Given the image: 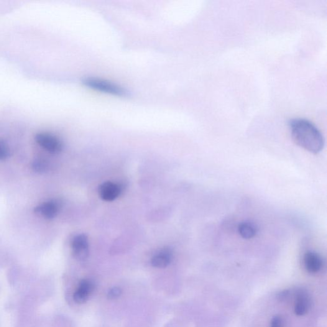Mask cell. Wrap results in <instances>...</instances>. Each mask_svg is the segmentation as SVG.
<instances>
[{
	"instance_id": "cell-1",
	"label": "cell",
	"mask_w": 327,
	"mask_h": 327,
	"mask_svg": "<svg viewBox=\"0 0 327 327\" xmlns=\"http://www.w3.org/2000/svg\"><path fill=\"white\" fill-rule=\"evenodd\" d=\"M289 127L291 137L299 147L313 154L323 149V134L313 123L305 119H293L289 123Z\"/></svg>"
},
{
	"instance_id": "cell-2",
	"label": "cell",
	"mask_w": 327,
	"mask_h": 327,
	"mask_svg": "<svg viewBox=\"0 0 327 327\" xmlns=\"http://www.w3.org/2000/svg\"><path fill=\"white\" fill-rule=\"evenodd\" d=\"M83 83L84 86L94 90L102 93L112 95L118 97L127 96V91L123 87L119 84L107 81L106 79L97 78H86L83 79Z\"/></svg>"
},
{
	"instance_id": "cell-3",
	"label": "cell",
	"mask_w": 327,
	"mask_h": 327,
	"mask_svg": "<svg viewBox=\"0 0 327 327\" xmlns=\"http://www.w3.org/2000/svg\"><path fill=\"white\" fill-rule=\"evenodd\" d=\"M36 142L51 153H58L63 149V143L58 137L49 133H39L35 135Z\"/></svg>"
},
{
	"instance_id": "cell-4",
	"label": "cell",
	"mask_w": 327,
	"mask_h": 327,
	"mask_svg": "<svg viewBox=\"0 0 327 327\" xmlns=\"http://www.w3.org/2000/svg\"><path fill=\"white\" fill-rule=\"evenodd\" d=\"M72 249L74 255L79 260H84L88 257L89 243L86 235H77L72 241Z\"/></svg>"
},
{
	"instance_id": "cell-5",
	"label": "cell",
	"mask_w": 327,
	"mask_h": 327,
	"mask_svg": "<svg viewBox=\"0 0 327 327\" xmlns=\"http://www.w3.org/2000/svg\"><path fill=\"white\" fill-rule=\"evenodd\" d=\"M311 306V298L308 292L303 289H299L296 291L294 311L296 315H305Z\"/></svg>"
},
{
	"instance_id": "cell-6",
	"label": "cell",
	"mask_w": 327,
	"mask_h": 327,
	"mask_svg": "<svg viewBox=\"0 0 327 327\" xmlns=\"http://www.w3.org/2000/svg\"><path fill=\"white\" fill-rule=\"evenodd\" d=\"M60 209V204L55 200L45 202L35 208V214L45 219H52L57 216Z\"/></svg>"
},
{
	"instance_id": "cell-7",
	"label": "cell",
	"mask_w": 327,
	"mask_h": 327,
	"mask_svg": "<svg viewBox=\"0 0 327 327\" xmlns=\"http://www.w3.org/2000/svg\"><path fill=\"white\" fill-rule=\"evenodd\" d=\"M303 264L308 272L316 273L321 270L323 261L318 253L309 250L303 255Z\"/></svg>"
},
{
	"instance_id": "cell-8",
	"label": "cell",
	"mask_w": 327,
	"mask_h": 327,
	"mask_svg": "<svg viewBox=\"0 0 327 327\" xmlns=\"http://www.w3.org/2000/svg\"><path fill=\"white\" fill-rule=\"evenodd\" d=\"M121 191V186L111 181L101 184L99 191L100 197L106 201H114L120 195Z\"/></svg>"
},
{
	"instance_id": "cell-9",
	"label": "cell",
	"mask_w": 327,
	"mask_h": 327,
	"mask_svg": "<svg viewBox=\"0 0 327 327\" xmlns=\"http://www.w3.org/2000/svg\"><path fill=\"white\" fill-rule=\"evenodd\" d=\"M94 284L91 281L84 279L79 283L78 290L74 294V300L78 303H84L88 300L89 295L94 290Z\"/></svg>"
},
{
	"instance_id": "cell-10",
	"label": "cell",
	"mask_w": 327,
	"mask_h": 327,
	"mask_svg": "<svg viewBox=\"0 0 327 327\" xmlns=\"http://www.w3.org/2000/svg\"><path fill=\"white\" fill-rule=\"evenodd\" d=\"M172 258L173 254L171 250L169 248H165L153 255L151 260V264L156 268H166L170 264Z\"/></svg>"
},
{
	"instance_id": "cell-11",
	"label": "cell",
	"mask_w": 327,
	"mask_h": 327,
	"mask_svg": "<svg viewBox=\"0 0 327 327\" xmlns=\"http://www.w3.org/2000/svg\"><path fill=\"white\" fill-rule=\"evenodd\" d=\"M238 231L243 239H250L256 235L258 227L254 222L244 221L239 224Z\"/></svg>"
},
{
	"instance_id": "cell-12",
	"label": "cell",
	"mask_w": 327,
	"mask_h": 327,
	"mask_svg": "<svg viewBox=\"0 0 327 327\" xmlns=\"http://www.w3.org/2000/svg\"><path fill=\"white\" fill-rule=\"evenodd\" d=\"M48 165L45 160L37 159L33 162L32 165L33 170L35 172L42 173L48 170Z\"/></svg>"
},
{
	"instance_id": "cell-13",
	"label": "cell",
	"mask_w": 327,
	"mask_h": 327,
	"mask_svg": "<svg viewBox=\"0 0 327 327\" xmlns=\"http://www.w3.org/2000/svg\"><path fill=\"white\" fill-rule=\"evenodd\" d=\"M10 150L6 143L0 140V160H5L9 157Z\"/></svg>"
},
{
	"instance_id": "cell-14",
	"label": "cell",
	"mask_w": 327,
	"mask_h": 327,
	"mask_svg": "<svg viewBox=\"0 0 327 327\" xmlns=\"http://www.w3.org/2000/svg\"><path fill=\"white\" fill-rule=\"evenodd\" d=\"M122 290L119 287H114L111 289L107 293V298L110 300H114L119 298L122 295Z\"/></svg>"
},
{
	"instance_id": "cell-15",
	"label": "cell",
	"mask_w": 327,
	"mask_h": 327,
	"mask_svg": "<svg viewBox=\"0 0 327 327\" xmlns=\"http://www.w3.org/2000/svg\"><path fill=\"white\" fill-rule=\"evenodd\" d=\"M270 327H283L282 318L280 316H275L271 321Z\"/></svg>"
}]
</instances>
